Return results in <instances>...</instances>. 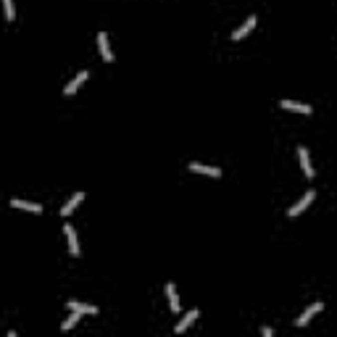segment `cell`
I'll return each mask as SVG.
<instances>
[{"mask_svg": "<svg viewBox=\"0 0 337 337\" xmlns=\"http://www.w3.org/2000/svg\"><path fill=\"white\" fill-rule=\"evenodd\" d=\"M314 198H316V190H308V192L303 195V198H301V200H298V203L293 205V208H290V211H287V216H290V219H295V216H298V213H303V211L308 208V205H311V203H314Z\"/></svg>", "mask_w": 337, "mask_h": 337, "instance_id": "1", "label": "cell"}, {"mask_svg": "<svg viewBox=\"0 0 337 337\" xmlns=\"http://www.w3.org/2000/svg\"><path fill=\"white\" fill-rule=\"evenodd\" d=\"M322 308H324V303H322V301H316L314 306H308L306 311H303V314H301V316H298V319H295V327H306V324L311 322L316 314H322Z\"/></svg>", "mask_w": 337, "mask_h": 337, "instance_id": "2", "label": "cell"}, {"mask_svg": "<svg viewBox=\"0 0 337 337\" xmlns=\"http://www.w3.org/2000/svg\"><path fill=\"white\" fill-rule=\"evenodd\" d=\"M256 24H258V18H256V16H248V18H245V24H242L240 29H235V32H232V42L242 40V37H245L250 29H256Z\"/></svg>", "mask_w": 337, "mask_h": 337, "instance_id": "3", "label": "cell"}, {"mask_svg": "<svg viewBox=\"0 0 337 337\" xmlns=\"http://www.w3.org/2000/svg\"><path fill=\"white\" fill-rule=\"evenodd\" d=\"M87 77H90V71H79L77 77H74V79L66 84V87H63V95H74V92H77V90L82 87V84L87 82Z\"/></svg>", "mask_w": 337, "mask_h": 337, "instance_id": "4", "label": "cell"}, {"mask_svg": "<svg viewBox=\"0 0 337 337\" xmlns=\"http://www.w3.org/2000/svg\"><path fill=\"white\" fill-rule=\"evenodd\" d=\"M98 48H100V55H103V61H106V63L114 61V53H111V45H108V34L106 32H98Z\"/></svg>", "mask_w": 337, "mask_h": 337, "instance_id": "5", "label": "cell"}, {"mask_svg": "<svg viewBox=\"0 0 337 337\" xmlns=\"http://www.w3.org/2000/svg\"><path fill=\"white\" fill-rule=\"evenodd\" d=\"M63 232H66V240H69V253L74 258L79 256V240H77V232H74L71 224H63Z\"/></svg>", "mask_w": 337, "mask_h": 337, "instance_id": "6", "label": "cell"}, {"mask_svg": "<svg viewBox=\"0 0 337 337\" xmlns=\"http://www.w3.org/2000/svg\"><path fill=\"white\" fill-rule=\"evenodd\" d=\"M190 171H195V174H208V176H221V168H216V166H205V164H198V161H190Z\"/></svg>", "mask_w": 337, "mask_h": 337, "instance_id": "7", "label": "cell"}, {"mask_svg": "<svg viewBox=\"0 0 337 337\" xmlns=\"http://www.w3.org/2000/svg\"><path fill=\"white\" fill-rule=\"evenodd\" d=\"M298 158H301V168H303V174L308 176V179H314V166H311V158H308V151L306 148H298Z\"/></svg>", "mask_w": 337, "mask_h": 337, "instance_id": "8", "label": "cell"}, {"mask_svg": "<svg viewBox=\"0 0 337 337\" xmlns=\"http://www.w3.org/2000/svg\"><path fill=\"white\" fill-rule=\"evenodd\" d=\"M279 106L287 108V111H295V114H311V106L298 103V100H279Z\"/></svg>", "mask_w": 337, "mask_h": 337, "instance_id": "9", "label": "cell"}, {"mask_svg": "<svg viewBox=\"0 0 337 337\" xmlns=\"http://www.w3.org/2000/svg\"><path fill=\"white\" fill-rule=\"evenodd\" d=\"M84 200V192H77V195H71V198L66 200V205H63L61 208V216H71L74 213V208H77V205Z\"/></svg>", "mask_w": 337, "mask_h": 337, "instance_id": "10", "label": "cell"}, {"mask_svg": "<svg viewBox=\"0 0 337 337\" xmlns=\"http://www.w3.org/2000/svg\"><path fill=\"white\" fill-rule=\"evenodd\" d=\"M69 311H77V314H87V316H95L98 314V308L95 306H90V303H79V301H71L69 303Z\"/></svg>", "mask_w": 337, "mask_h": 337, "instance_id": "11", "label": "cell"}, {"mask_svg": "<svg viewBox=\"0 0 337 337\" xmlns=\"http://www.w3.org/2000/svg\"><path fill=\"white\" fill-rule=\"evenodd\" d=\"M166 298H168V308L176 314L179 311V295H176V287H174V282H168L166 285Z\"/></svg>", "mask_w": 337, "mask_h": 337, "instance_id": "12", "label": "cell"}, {"mask_svg": "<svg viewBox=\"0 0 337 337\" xmlns=\"http://www.w3.org/2000/svg\"><path fill=\"white\" fill-rule=\"evenodd\" d=\"M13 208H21V211H29V213H42V205H37V203H29V200H11Z\"/></svg>", "mask_w": 337, "mask_h": 337, "instance_id": "13", "label": "cell"}, {"mask_svg": "<svg viewBox=\"0 0 337 337\" xmlns=\"http://www.w3.org/2000/svg\"><path fill=\"white\" fill-rule=\"evenodd\" d=\"M198 316H200V311H198V308H192V311H190V314H184V319H182L179 324H176V332H179V335H182V332L187 330V327H190V324H192L195 319H198Z\"/></svg>", "mask_w": 337, "mask_h": 337, "instance_id": "14", "label": "cell"}, {"mask_svg": "<svg viewBox=\"0 0 337 337\" xmlns=\"http://www.w3.org/2000/svg\"><path fill=\"white\" fill-rule=\"evenodd\" d=\"M79 316H82V314H77V311H71V316H69V319H66V322H63V324H61V332H69V330H74V324H77V322H79Z\"/></svg>", "mask_w": 337, "mask_h": 337, "instance_id": "15", "label": "cell"}, {"mask_svg": "<svg viewBox=\"0 0 337 337\" xmlns=\"http://www.w3.org/2000/svg\"><path fill=\"white\" fill-rule=\"evenodd\" d=\"M3 11H5V18L11 21L13 18V0H3Z\"/></svg>", "mask_w": 337, "mask_h": 337, "instance_id": "16", "label": "cell"}, {"mask_svg": "<svg viewBox=\"0 0 337 337\" xmlns=\"http://www.w3.org/2000/svg\"><path fill=\"white\" fill-rule=\"evenodd\" d=\"M261 332H264V337H274V330H271V327H264Z\"/></svg>", "mask_w": 337, "mask_h": 337, "instance_id": "17", "label": "cell"}]
</instances>
